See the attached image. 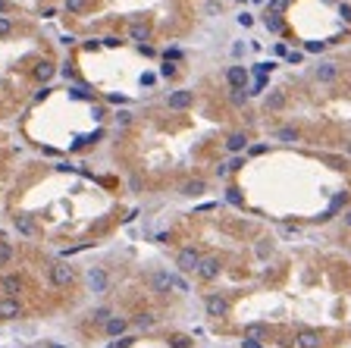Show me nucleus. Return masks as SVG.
<instances>
[{
  "mask_svg": "<svg viewBox=\"0 0 351 348\" xmlns=\"http://www.w3.org/2000/svg\"><path fill=\"white\" fill-rule=\"evenodd\" d=\"M244 144H248V138H244L242 132H236V135H229V138H226V150H232V154H236V150H242Z\"/></svg>",
  "mask_w": 351,
  "mask_h": 348,
  "instance_id": "nucleus-12",
  "label": "nucleus"
},
{
  "mask_svg": "<svg viewBox=\"0 0 351 348\" xmlns=\"http://www.w3.org/2000/svg\"><path fill=\"white\" fill-rule=\"evenodd\" d=\"M320 332L317 330H301L298 332V348H320Z\"/></svg>",
  "mask_w": 351,
  "mask_h": 348,
  "instance_id": "nucleus-9",
  "label": "nucleus"
},
{
  "mask_svg": "<svg viewBox=\"0 0 351 348\" xmlns=\"http://www.w3.org/2000/svg\"><path fill=\"white\" fill-rule=\"evenodd\" d=\"M22 245L26 242L0 226V326L28 320L32 310L38 308V292L54 295L72 292L69 286H60L54 280L56 254L50 251L32 254L28 264H22V258H26Z\"/></svg>",
  "mask_w": 351,
  "mask_h": 348,
  "instance_id": "nucleus-2",
  "label": "nucleus"
},
{
  "mask_svg": "<svg viewBox=\"0 0 351 348\" xmlns=\"http://www.w3.org/2000/svg\"><path fill=\"white\" fill-rule=\"evenodd\" d=\"M232 54H236V56H238V54H244V44H242V41H236V44H232Z\"/></svg>",
  "mask_w": 351,
  "mask_h": 348,
  "instance_id": "nucleus-26",
  "label": "nucleus"
},
{
  "mask_svg": "<svg viewBox=\"0 0 351 348\" xmlns=\"http://www.w3.org/2000/svg\"><path fill=\"white\" fill-rule=\"evenodd\" d=\"M192 100H194V94H192L188 88H176V91H170V94L163 98V104H166L170 110H188Z\"/></svg>",
  "mask_w": 351,
  "mask_h": 348,
  "instance_id": "nucleus-5",
  "label": "nucleus"
},
{
  "mask_svg": "<svg viewBox=\"0 0 351 348\" xmlns=\"http://www.w3.org/2000/svg\"><path fill=\"white\" fill-rule=\"evenodd\" d=\"M345 201H348V194H345V192H342V194H336V198L330 201V207H326V214H323L320 220H330V216H336V214L345 207Z\"/></svg>",
  "mask_w": 351,
  "mask_h": 348,
  "instance_id": "nucleus-11",
  "label": "nucleus"
},
{
  "mask_svg": "<svg viewBox=\"0 0 351 348\" xmlns=\"http://www.w3.org/2000/svg\"><path fill=\"white\" fill-rule=\"evenodd\" d=\"M264 88H266V76H260V78H257V82H254V85L248 88V94H260Z\"/></svg>",
  "mask_w": 351,
  "mask_h": 348,
  "instance_id": "nucleus-19",
  "label": "nucleus"
},
{
  "mask_svg": "<svg viewBox=\"0 0 351 348\" xmlns=\"http://www.w3.org/2000/svg\"><path fill=\"white\" fill-rule=\"evenodd\" d=\"M226 201H229V204H242V192H238V188H229V192H226Z\"/></svg>",
  "mask_w": 351,
  "mask_h": 348,
  "instance_id": "nucleus-20",
  "label": "nucleus"
},
{
  "mask_svg": "<svg viewBox=\"0 0 351 348\" xmlns=\"http://www.w3.org/2000/svg\"><path fill=\"white\" fill-rule=\"evenodd\" d=\"M204 310L210 317H226L229 314V301L223 295H210V298H204Z\"/></svg>",
  "mask_w": 351,
  "mask_h": 348,
  "instance_id": "nucleus-7",
  "label": "nucleus"
},
{
  "mask_svg": "<svg viewBox=\"0 0 351 348\" xmlns=\"http://www.w3.org/2000/svg\"><path fill=\"white\" fill-rule=\"evenodd\" d=\"M229 100L236 104V107H244V104H248V91H244V88H232V98Z\"/></svg>",
  "mask_w": 351,
  "mask_h": 348,
  "instance_id": "nucleus-17",
  "label": "nucleus"
},
{
  "mask_svg": "<svg viewBox=\"0 0 351 348\" xmlns=\"http://www.w3.org/2000/svg\"><path fill=\"white\" fill-rule=\"evenodd\" d=\"M264 28L279 32V16H276V13H266V16H264Z\"/></svg>",
  "mask_w": 351,
  "mask_h": 348,
  "instance_id": "nucleus-18",
  "label": "nucleus"
},
{
  "mask_svg": "<svg viewBox=\"0 0 351 348\" xmlns=\"http://www.w3.org/2000/svg\"><path fill=\"white\" fill-rule=\"evenodd\" d=\"M345 150H348V154H351V142H348V144H345Z\"/></svg>",
  "mask_w": 351,
  "mask_h": 348,
  "instance_id": "nucleus-28",
  "label": "nucleus"
},
{
  "mask_svg": "<svg viewBox=\"0 0 351 348\" xmlns=\"http://www.w3.org/2000/svg\"><path fill=\"white\" fill-rule=\"evenodd\" d=\"M220 270H223V264H220L214 254H207V258H201L198 260V266H194V273L201 276V280H216L220 276Z\"/></svg>",
  "mask_w": 351,
  "mask_h": 348,
  "instance_id": "nucleus-6",
  "label": "nucleus"
},
{
  "mask_svg": "<svg viewBox=\"0 0 351 348\" xmlns=\"http://www.w3.org/2000/svg\"><path fill=\"white\" fill-rule=\"evenodd\" d=\"M273 50H276V56H288V48H286V44H276Z\"/></svg>",
  "mask_w": 351,
  "mask_h": 348,
  "instance_id": "nucleus-24",
  "label": "nucleus"
},
{
  "mask_svg": "<svg viewBox=\"0 0 351 348\" xmlns=\"http://www.w3.org/2000/svg\"><path fill=\"white\" fill-rule=\"evenodd\" d=\"M170 345H172V348H192V336H185V332H170Z\"/></svg>",
  "mask_w": 351,
  "mask_h": 348,
  "instance_id": "nucleus-14",
  "label": "nucleus"
},
{
  "mask_svg": "<svg viewBox=\"0 0 351 348\" xmlns=\"http://www.w3.org/2000/svg\"><path fill=\"white\" fill-rule=\"evenodd\" d=\"M16 160H19V148L4 135V129H0V194H4L6 182L13 179V172H16Z\"/></svg>",
  "mask_w": 351,
  "mask_h": 348,
  "instance_id": "nucleus-3",
  "label": "nucleus"
},
{
  "mask_svg": "<svg viewBox=\"0 0 351 348\" xmlns=\"http://www.w3.org/2000/svg\"><path fill=\"white\" fill-rule=\"evenodd\" d=\"M63 56L32 22L0 13V126L22 116L44 88L60 78Z\"/></svg>",
  "mask_w": 351,
  "mask_h": 348,
  "instance_id": "nucleus-1",
  "label": "nucleus"
},
{
  "mask_svg": "<svg viewBox=\"0 0 351 348\" xmlns=\"http://www.w3.org/2000/svg\"><path fill=\"white\" fill-rule=\"evenodd\" d=\"M198 260H201V251L192 248V245H185V248L176 251V270H179V273H194Z\"/></svg>",
  "mask_w": 351,
  "mask_h": 348,
  "instance_id": "nucleus-4",
  "label": "nucleus"
},
{
  "mask_svg": "<svg viewBox=\"0 0 351 348\" xmlns=\"http://www.w3.org/2000/svg\"><path fill=\"white\" fill-rule=\"evenodd\" d=\"M323 50V41H310L308 44V54H320Z\"/></svg>",
  "mask_w": 351,
  "mask_h": 348,
  "instance_id": "nucleus-23",
  "label": "nucleus"
},
{
  "mask_svg": "<svg viewBox=\"0 0 351 348\" xmlns=\"http://www.w3.org/2000/svg\"><path fill=\"white\" fill-rule=\"evenodd\" d=\"M204 192H207V182H204V179L179 182V194H185V198H194V194H204Z\"/></svg>",
  "mask_w": 351,
  "mask_h": 348,
  "instance_id": "nucleus-8",
  "label": "nucleus"
},
{
  "mask_svg": "<svg viewBox=\"0 0 351 348\" xmlns=\"http://www.w3.org/2000/svg\"><path fill=\"white\" fill-rule=\"evenodd\" d=\"M286 10V0H273L270 6H266V13H282Z\"/></svg>",
  "mask_w": 351,
  "mask_h": 348,
  "instance_id": "nucleus-21",
  "label": "nucleus"
},
{
  "mask_svg": "<svg viewBox=\"0 0 351 348\" xmlns=\"http://www.w3.org/2000/svg\"><path fill=\"white\" fill-rule=\"evenodd\" d=\"M345 223H348V226H351V210H348V214H345Z\"/></svg>",
  "mask_w": 351,
  "mask_h": 348,
  "instance_id": "nucleus-27",
  "label": "nucleus"
},
{
  "mask_svg": "<svg viewBox=\"0 0 351 348\" xmlns=\"http://www.w3.org/2000/svg\"><path fill=\"white\" fill-rule=\"evenodd\" d=\"M276 138H279V142H298L301 132L295 129V126H286V129H276Z\"/></svg>",
  "mask_w": 351,
  "mask_h": 348,
  "instance_id": "nucleus-13",
  "label": "nucleus"
},
{
  "mask_svg": "<svg viewBox=\"0 0 351 348\" xmlns=\"http://www.w3.org/2000/svg\"><path fill=\"white\" fill-rule=\"evenodd\" d=\"M242 348H260V342H257V339H244Z\"/></svg>",
  "mask_w": 351,
  "mask_h": 348,
  "instance_id": "nucleus-25",
  "label": "nucleus"
},
{
  "mask_svg": "<svg viewBox=\"0 0 351 348\" xmlns=\"http://www.w3.org/2000/svg\"><path fill=\"white\" fill-rule=\"evenodd\" d=\"M317 78H323V82H332V78H336V63H320V66H317Z\"/></svg>",
  "mask_w": 351,
  "mask_h": 348,
  "instance_id": "nucleus-15",
  "label": "nucleus"
},
{
  "mask_svg": "<svg viewBox=\"0 0 351 348\" xmlns=\"http://www.w3.org/2000/svg\"><path fill=\"white\" fill-rule=\"evenodd\" d=\"M248 154H257V157L266 154V144H251V148H248Z\"/></svg>",
  "mask_w": 351,
  "mask_h": 348,
  "instance_id": "nucleus-22",
  "label": "nucleus"
},
{
  "mask_svg": "<svg viewBox=\"0 0 351 348\" xmlns=\"http://www.w3.org/2000/svg\"><path fill=\"white\" fill-rule=\"evenodd\" d=\"M226 78H229L232 88H244V82H248V72H244L242 66H232V69H226Z\"/></svg>",
  "mask_w": 351,
  "mask_h": 348,
  "instance_id": "nucleus-10",
  "label": "nucleus"
},
{
  "mask_svg": "<svg viewBox=\"0 0 351 348\" xmlns=\"http://www.w3.org/2000/svg\"><path fill=\"white\" fill-rule=\"evenodd\" d=\"M282 104H286V94H282V91H270V98H266V107L276 110V107H282Z\"/></svg>",
  "mask_w": 351,
  "mask_h": 348,
  "instance_id": "nucleus-16",
  "label": "nucleus"
}]
</instances>
